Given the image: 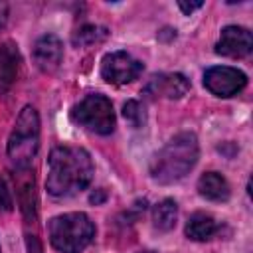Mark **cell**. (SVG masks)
Instances as JSON below:
<instances>
[{
  "mask_svg": "<svg viewBox=\"0 0 253 253\" xmlns=\"http://www.w3.org/2000/svg\"><path fill=\"white\" fill-rule=\"evenodd\" d=\"M45 188L51 196L67 198L85 190L93 180V162L85 148L55 146L47 158Z\"/></svg>",
  "mask_w": 253,
  "mask_h": 253,
  "instance_id": "6da1fadb",
  "label": "cell"
},
{
  "mask_svg": "<svg viewBox=\"0 0 253 253\" xmlns=\"http://www.w3.org/2000/svg\"><path fill=\"white\" fill-rule=\"evenodd\" d=\"M198 160V138L192 132H180L170 138L152 158L150 176L158 184L182 180Z\"/></svg>",
  "mask_w": 253,
  "mask_h": 253,
  "instance_id": "7a4b0ae2",
  "label": "cell"
},
{
  "mask_svg": "<svg viewBox=\"0 0 253 253\" xmlns=\"http://www.w3.org/2000/svg\"><path fill=\"white\" fill-rule=\"evenodd\" d=\"M40 146V117L38 111L26 105L12 128L8 140V156L16 170H30V164Z\"/></svg>",
  "mask_w": 253,
  "mask_h": 253,
  "instance_id": "3957f363",
  "label": "cell"
},
{
  "mask_svg": "<svg viewBox=\"0 0 253 253\" xmlns=\"http://www.w3.org/2000/svg\"><path fill=\"white\" fill-rule=\"evenodd\" d=\"M95 237V225L89 215L71 211L49 221V241L61 253H81Z\"/></svg>",
  "mask_w": 253,
  "mask_h": 253,
  "instance_id": "277c9868",
  "label": "cell"
},
{
  "mask_svg": "<svg viewBox=\"0 0 253 253\" xmlns=\"http://www.w3.org/2000/svg\"><path fill=\"white\" fill-rule=\"evenodd\" d=\"M71 121L79 126L97 132L111 134L115 130V111L105 95L91 93L71 109Z\"/></svg>",
  "mask_w": 253,
  "mask_h": 253,
  "instance_id": "5b68a950",
  "label": "cell"
},
{
  "mask_svg": "<svg viewBox=\"0 0 253 253\" xmlns=\"http://www.w3.org/2000/svg\"><path fill=\"white\" fill-rule=\"evenodd\" d=\"M142 73V63L126 51H113L103 57L101 75L113 85H125L134 81Z\"/></svg>",
  "mask_w": 253,
  "mask_h": 253,
  "instance_id": "8992f818",
  "label": "cell"
},
{
  "mask_svg": "<svg viewBox=\"0 0 253 253\" xmlns=\"http://www.w3.org/2000/svg\"><path fill=\"white\" fill-rule=\"evenodd\" d=\"M245 83H247L245 73L227 65H215L206 69L204 73L206 89L217 97H233L245 87Z\"/></svg>",
  "mask_w": 253,
  "mask_h": 253,
  "instance_id": "52a82bcc",
  "label": "cell"
},
{
  "mask_svg": "<svg viewBox=\"0 0 253 253\" xmlns=\"http://www.w3.org/2000/svg\"><path fill=\"white\" fill-rule=\"evenodd\" d=\"M253 47L251 32L241 26H227L221 30V36L215 43V51L225 57H245Z\"/></svg>",
  "mask_w": 253,
  "mask_h": 253,
  "instance_id": "ba28073f",
  "label": "cell"
},
{
  "mask_svg": "<svg viewBox=\"0 0 253 253\" xmlns=\"http://www.w3.org/2000/svg\"><path fill=\"white\" fill-rule=\"evenodd\" d=\"M190 91V81L182 73H158L152 75L144 87V93L150 97L180 99Z\"/></svg>",
  "mask_w": 253,
  "mask_h": 253,
  "instance_id": "9c48e42d",
  "label": "cell"
},
{
  "mask_svg": "<svg viewBox=\"0 0 253 253\" xmlns=\"http://www.w3.org/2000/svg\"><path fill=\"white\" fill-rule=\"evenodd\" d=\"M61 59H63V43L57 36L45 34V36L36 40V43H34V61L42 71H45V73L55 71L59 67Z\"/></svg>",
  "mask_w": 253,
  "mask_h": 253,
  "instance_id": "30bf717a",
  "label": "cell"
},
{
  "mask_svg": "<svg viewBox=\"0 0 253 253\" xmlns=\"http://www.w3.org/2000/svg\"><path fill=\"white\" fill-rule=\"evenodd\" d=\"M20 69V53L12 42H6L0 45V91H8Z\"/></svg>",
  "mask_w": 253,
  "mask_h": 253,
  "instance_id": "8fae6325",
  "label": "cell"
},
{
  "mask_svg": "<svg viewBox=\"0 0 253 253\" xmlns=\"http://www.w3.org/2000/svg\"><path fill=\"white\" fill-rule=\"evenodd\" d=\"M198 192L202 198L211 202H225L229 198V184L217 172H206L198 180Z\"/></svg>",
  "mask_w": 253,
  "mask_h": 253,
  "instance_id": "7c38bea8",
  "label": "cell"
},
{
  "mask_svg": "<svg viewBox=\"0 0 253 253\" xmlns=\"http://www.w3.org/2000/svg\"><path fill=\"white\" fill-rule=\"evenodd\" d=\"M219 229V223L210 215V213H204V211H196L190 215L188 223H186V235L194 241H206V239H211Z\"/></svg>",
  "mask_w": 253,
  "mask_h": 253,
  "instance_id": "4fadbf2b",
  "label": "cell"
},
{
  "mask_svg": "<svg viewBox=\"0 0 253 253\" xmlns=\"http://www.w3.org/2000/svg\"><path fill=\"white\" fill-rule=\"evenodd\" d=\"M176 219H178V206L172 198H166L152 208V223L156 229L170 231L176 225Z\"/></svg>",
  "mask_w": 253,
  "mask_h": 253,
  "instance_id": "5bb4252c",
  "label": "cell"
},
{
  "mask_svg": "<svg viewBox=\"0 0 253 253\" xmlns=\"http://www.w3.org/2000/svg\"><path fill=\"white\" fill-rule=\"evenodd\" d=\"M107 38V28L103 26H95V24H85L81 26L79 30L73 32L71 36V43L75 47H87V45H93V43H99Z\"/></svg>",
  "mask_w": 253,
  "mask_h": 253,
  "instance_id": "9a60e30c",
  "label": "cell"
},
{
  "mask_svg": "<svg viewBox=\"0 0 253 253\" xmlns=\"http://www.w3.org/2000/svg\"><path fill=\"white\" fill-rule=\"evenodd\" d=\"M123 117H125V119H126L134 128L142 126V125H144V121H146L144 107H142L138 101H134V99H130V101H126V103L123 105Z\"/></svg>",
  "mask_w": 253,
  "mask_h": 253,
  "instance_id": "2e32d148",
  "label": "cell"
},
{
  "mask_svg": "<svg viewBox=\"0 0 253 253\" xmlns=\"http://www.w3.org/2000/svg\"><path fill=\"white\" fill-rule=\"evenodd\" d=\"M14 208V200H12V194L4 182V178L0 176V211H12Z\"/></svg>",
  "mask_w": 253,
  "mask_h": 253,
  "instance_id": "e0dca14e",
  "label": "cell"
},
{
  "mask_svg": "<svg viewBox=\"0 0 253 253\" xmlns=\"http://www.w3.org/2000/svg\"><path fill=\"white\" fill-rule=\"evenodd\" d=\"M26 247H28V253H43L42 243L36 235H26Z\"/></svg>",
  "mask_w": 253,
  "mask_h": 253,
  "instance_id": "ac0fdd59",
  "label": "cell"
},
{
  "mask_svg": "<svg viewBox=\"0 0 253 253\" xmlns=\"http://www.w3.org/2000/svg\"><path fill=\"white\" fill-rule=\"evenodd\" d=\"M178 6H180V10H182L184 14H192L194 10L202 8V6H204V2H178Z\"/></svg>",
  "mask_w": 253,
  "mask_h": 253,
  "instance_id": "d6986e66",
  "label": "cell"
},
{
  "mask_svg": "<svg viewBox=\"0 0 253 253\" xmlns=\"http://www.w3.org/2000/svg\"><path fill=\"white\" fill-rule=\"evenodd\" d=\"M6 20H8V6L0 2V30L6 26Z\"/></svg>",
  "mask_w": 253,
  "mask_h": 253,
  "instance_id": "ffe728a7",
  "label": "cell"
},
{
  "mask_svg": "<svg viewBox=\"0 0 253 253\" xmlns=\"http://www.w3.org/2000/svg\"><path fill=\"white\" fill-rule=\"evenodd\" d=\"M138 253H150V251H138Z\"/></svg>",
  "mask_w": 253,
  "mask_h": 253,
  "instance_id": "44dd1931",
  "label": "cell"
},
{
  "mask_svg": "<svg viewBox=\"0 0 253 253\" xmlns=\"http://www.w3.org/2000/svg\"><path fill=\"white\" fill-rule=\"evenodd\" d=\"M0 253H2V249H0Z\"/></svg>",
  "mask_w": 253,
  "mask_h": 253,
  "instance_id": "7402d4cb",
  "label": "cell"
}]
</instances>
